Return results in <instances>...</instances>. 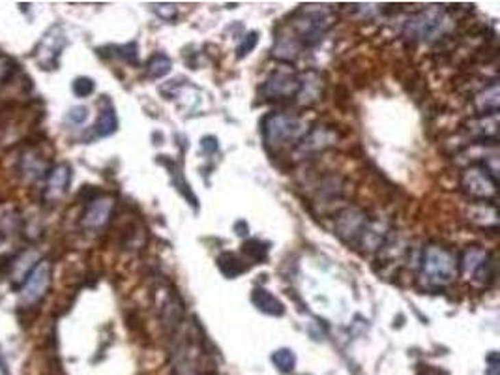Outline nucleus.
Masks as SVG:
<instances>
[{"mask_svg": "<svg viewBox=\"0 0 500 375\" xmlns=\"http://www.w3.org/2000/svg\"><path fill=\"white\" fill-rule=\"evenodd\" d=\"M73 94L79 96V98H88L94 90H96V85L90 77H77L73 81Z\"/></svg>", "mask_w": 500, "mask_h": 375, "instance_id": "19", "label": "nucleus"}, {"mask_svg": "<svg viewBox=\"0 0 500 375\" xmlns=\"http://www.w3.org/2000/svg\"><path fill=\"white\" fill-rule=\"evenodd\" d=\"M51 285V263L49 261H40L34 269L30 270L25 283L21 287V300L23 304L32 306L36 302H40L45 293L49 291Z\"/></svg>", "mask_w": 500, "mask_h": 375, "instance_id": "4", "label": "nucleus"}, {"mask_svg": "<svg viewBox=\"0 0 500 375\" xmlns=\"http://www.w3.org/2000/svg\"><path fill=\"white\" fill-rule=\"evenodd\" d=\"M113 199L111 197H98L92 199L90 205L86 206L83 214V227L86 231H101L109 223V218L113 214Z\"/></svg>", "mask_w": 500, "mask_h": 375, "instance_id": "8", "label": "nucleus"}, {"mask_svg": "<svg viewBox=\"0 0 500 375\" xmlns=\"http://www.w3.org/2000/svg\"><path fill=\"white\" fill-rule=\"evenodd\" d=\"M201 149L205 150L206 154H214V152L218 150V139H216V137H212V135H208V137H203V141H201Z\"/></svg>", "mask_w": 500, "mask_h": 375, "instance_id": "22", "label": "nucleus"}, {"mask_svg": "<svg viewBox=\"0 0 500 375\" xmlns=\"http://www.w3.org/2000/svg\"><path fill=\"white\" fill-rule=\"evenodd\" d=\"M422 272L431 285H446L458 274V261L446 248L431 244L423 252Z\"/></svg>", "mask_w": 500, "mask_h": 375, "instance_id": "1", "label": "nucleus"}, {"mask_svg": "<svg viewBox=\"0 0 500 375\" xmlns=\"http://www.w3.org/2000/svg\"><path fill=\"white\" fill-rule=\"evenodd\" d=\"M300 90H302V79L290 75V73H283V71L270 75L264 81V85L261 86L262 98L268 99V101L298 98Z\"/></svg>", "mask_w": 500, "mask_h": 375, "instance_id": "5", "label": "nucleus"}, {"mask_svg": "<svg viewBox=\"0 0 500 375\" xmlns=\"http://www.w3.org/2000/svg\"><path fill=\"white\" fill-rule=\"evenodd\" d=\"M120 58H124L126 62L129 64H137V45L135 43H127V45H122L120 47Z\"/></svg>", "mask_w": 500, "mask_h": 375, "instance_id": "21", "label": "nucleus"}, {"mask_svg": "<svg viewBox=\"0 0 500 375\" xmlns=\"http://www.w3.org/2000/svg\"><path fill=\"white\" fill-rule=\"evenodd\" d=\"M497 173L489 169L487 163H478L466 169L461 177V188L476 199H489L497 193Z\"/></svg>", "mask_w": 500, "mask_h": 375, "instance_id": "3", "label": "nucleus"}, {"mask_svg": "<svg viewBox=\"0 0 500 375\" xmlns=\"http://www.w3.org/2000/svg\"><path fill=\"white\" fill-rule=\"evenodd\" d=\"M86 117H88V111H86V107H75V109H71V111H70V119L75 122V124H81V122H85Z\"/></svg>", "mask_w": 500, "mask_h": 375, "instance_id": "23", "label": "nucleus"}, {"mask_svg": "<svg viewBox=\"0 0 500 375\" xmlns=\"http://www.w3.org/2000/svg\"><path fill=\"white\" fill-rule=\"evenodd\" d=\"M218 269L221 270V274L225 278H236L240 276L242 272H246V265L240 261L238 257L231 252H225L218 257Z\"/></svg>", "mask_w": 500, "mask_h": 375, "instance_id": "14", "label": "nucleus"}, {"mask_svg": "<svg viewBox=\"0 0 500 375\" xmlns=\"http://www.w3.org/2000/svg\"><path fill=\"white\" fill-rule=\"evenodd\" d=\"M328 145H332V135L326 128H315L311 130L310 134L305 135L302 139V143L298 145V150L303 152V154H310V152H317V150L326 149Z\"/></svg>", "mask_w": 500, "mask_h": 375, "instance_id": "12", "label": "nucleus"}, {"mask_svg": "<svg viewBox=\"0 0 500 375\" xmlns=\"http://www.w3.org/2000/svg\"><path fill=\"white\" fill-rule=\"evenodd\" d=\"M173 68V60L163 53H155L154 57H150L147 62V75L150 79H160L167 75Z\"/></svg>", "mask_w": 500, "mask_h": 375, "instance_id": "16", "label": "nucleus"}, {"mask_svg": "<svg viewBox=\"0 0 500 375\" xmlns=\"http://www.w3.org/2000/svg\"><path fill=\"white\" fill-rule=\"evenodd\" d=\"M476 107H478L479 114H484V117L499 113V81H493L486 90H482L476 96Z\"/></svg>", "mask_w": 500, "mask_h": 375, "instance_id": "13", "label": "nucleus"}, {"mask_svg": "<svg viewBox=\"0 0 500 375\" xmlns=\"http://www.w3.org/2000/svg\"><path fill=\"white\" fill-rule=\"evenodd\" d=\"M251 302H253L259 312L272 315V317H282L285 313V306H283L282 300L275 298L272 293H268L262 287H255L253 293H251Z\"/></svg>", "mask_w": 500, "mask_h": 375, "instance_id": "11", "label": "nucleus"}, {"mask_svg": "<svg viewBox=\"0 0 500 375\" xmlns=\"http://www.w3.org/2000/svg\"><path fill=\"white\" fill-rule=\"evenodd\" d=\"M338 234L345 242H356L360 241L367 229V219L364 214L356 210V208H347L345 213L339 214L338 223H336Z\"/></svg>", "mask_w": 500, "mask_h": 375, "instance_id": "7", "label": "nucleus"}, {"mask_svg": "<svg viewBox=\"0 0 500 375\" xmlns=\"http://www.w3.org/2000/svg\"><path fill=\"white\" fill-rule=\"evenodd\" d=\"M242 252H244V255H247L249 259H253L255 263H261L266 259L268 244H264V242H261V241H257V239H251V241L244 242Z\"/></svg>", "mask_w": 500, "mask_h": 375, "instance_id": "18", "label": "nucleus"}, {"mask_svg": "<svg viewBox=\"0 0 500 375\" xmlns=\"http://www.w3.org/2000/svg\"><path fill=\"white\" fill-rule=\"evenodd\" d=\"M302 132V122L292 114L272 113L262 121V137L268 149H282L289 141H295Z\"/></svg>", "mask_w": 500, "mask_h": 375, "instance_id": "2", "label": "nucleus"}, {"mask_svg": "<svg viewBox=\"0 0 500 375\" xmlns=\"http://www.w3.org/2000/svg\"><path fill=\"white\" fill-rule=\"evenodd\" d=\"M272 362L282 374H290L296 366V354L290 349H277L272 353Z\"/></svg>", "mask_w": 500, "mask_h": 375, "instance_id": "17", "label": "nucleus"}, {"mask_svg": "<svg viewBox=\"0 0 500 375\" xmlns=\"http://www.w3.org/2000/svg\"><path fill=\"white\" fill-rule=\"evenodd\" d=\"M64 36L60 34V29L55 27V29L49 30V34L43 36V42H42V49L38 53V58H40V62L42 66H45L47 70H55L58 64V55H60V51L64 47Z\"/></svg>", "mask_w": 500, "mask_h": 375, "instance_id": "9", "label": "nucleus"}, {"mask_svg": "<svg viewBox=\"0 0 500 375\" xmlns=\"http://www.w3.org/2000/svg\"><path fill=\"white\" fill-rule=\"evenodd\" d=\"M118 128V119H116V113H114L111 107L103 109L98 117V122L94 126V132L99 135V137H109L113 135Z\"/></svg>", "mask_w": 500, "mask_h": 375, "instance_id": "15", "label": "nucleus"}, {"mask_svg": "<svg viewBox=\"0 0 500 375\" xmlns=\"http://www.w3.org/2000/svg\"><path fill=\"white\" fill-rule=\"evenodd\" d=\"M489 368H487V375H499V353H491L489 354Z\"/></svg>", "mask_w": 500, "mask_h": 375, "instance_id": "24", "label": "nucleus"}, {"mask_svg": "<svg viewBox=\"0 0 500 375\" xmlns=\"http://www.w3.org/2000/svg\"><path fill=\"white\" fill-rule=\"evenodd\" d=\"M444 25V12L438 8H429L427 12L416 15L412 21L407 25V36L418 38V40H427L440 32Z\"/></svg>", "mask_w": 500, "mask_h": 375, "instance_id": "6", "label": "nucleus"}, {"mask_svg": "<svg viewBox=\"0 0 500 375\" xmlns=\"http://www.w3.org/2000/svg\"><path fill=\"white\" fill-rule=\"evenodd\" d=\"M71 182V167L68 163H60L55 169L51 171L49 180H47V190H45V199L55 203L60 197L66 195Z\"/></svg>", "mask_w": 500, "mask_h": 375, "instance_id": "10", "label": "nucleus"}, {"mask_svg": "<svg viewBox=\"0 0 500 375\" xmlns=\"http://www.w3.org/2000/svg\"><path fill=\"white\" fill-rule=\"evenodd\" d=\"M257 42H259V32H249V34L242 40V43H240V47H238V57H246V55H249L251 51L257 47Z\"/></svg>", "mask_w": 500, "mask_h": 375, "instance_id": "20", "label": "nucleus"}]
</instances>
